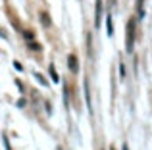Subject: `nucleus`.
Masks as SVG:
<instances>
[{
    "label": "nucleus",
    "instance_id": "5",
    "mask_svg": "<svg viewBox=\"0 0 152 150\" xmlns=\"http://www.w3.org/2000/svg\"><path fill=\"white\" fill-rule=\"evenodd\" d=\"M106 33L110 35V37L114 35V25H112V15H110V14L106 15Z\"/></svg>",
    "mask_w": 152,
    "mask_h": 150
},
{
    "label": "nucleus",
    "instance_id": "11",
    "mask_svg": "<svg viewBox=\"0 0 152 150\" xmlns=\"http://www.w3.org/2000/svg\"><path fill=\"white\" fill-rule=\"evenodd\" d=\"M108 4H110V6H114V4H115V0H110V2H108Z\"/></svg>",
    "mask_w": 152,
    "mask_h": 150
},
{
    "label": "nucleus",
    "instance_id": "7",
    "mask_svg": "<svg viewBox=\"0 0 152 150\" xmlns=\"http://www.w3.org/2000/svg\"><path fill=\"white\" fill-rule=\"evenodd\" d=\"M50 75H52V81H54V83H58V81H60L58 73H56V68H54L52 64H50Z\"/></svg>",
    "mask_w": 152,
    "mask_h": 150
},
{
    "label": "nucleus",
    "instance_id": "12",
    "mask_svg": "<svg viewBox=\"0 0 152 150\" xmlns=\"http://www.w3.org/2000/svg\"><path fill=\"white\" fill-rule=\"evenodd\" d=\"M0 35H2V37H6V33H4V31H2V29H0Z\"/></svg>",
    "mask_w": 152,
    "mask_h": 150
},
{
    "label": "nucleus",
    "instance_id": "14",
    "mask_svg": "<svg viewBox=\"0 0 152 150\" xmlns=\"http://www.w3.org/2000/svg\"><path fill=\"white\" fill-rule=\"evenodd\" d=\"M110 150H115V148H110Z\"/></svg>",
    "mask_w": 152,
    "mask_h": 150
},
{
    "label": "nucleus",
    "instance_id": "8",
    "mask_svg": "<svg viewBox=\"0 0 152 150\" xmlns=\"http://www.w3.org/2000/svg\"><path fill=\"white\" fill-rule=\"evenodd\" d=\"M29 48L31 50H39L41 46H39V42H29Z\"/></svg>",
    "mask_w": 152,
    "mask_h": 150
},
{
    "label": "nucleus",
    "instance_id": "4",
    "mask_svg": "<svg viewBox=\"0 0 152 150\" xmlns=\"http://www.w3.org/2000/svg\"><path fill=\"white\" fill-rule=\"evenodd\" d=\"M137 15L139 19L145 17V0H137Z\"/></svg>",
    "mask_w": 152,
    "mask_h": 150
},
{
    "label": "nucleus",
    "instance_id": "6",
    "mask_svg": "<svg viewBox=\"0 0 152 150\" xmlns=\"http://www.w3.org/2000/svg\"><path fill=\"white\" fill-rule=\"evenodd\" d=\"M41 21H42V25H46V27L52 23V21H50V15L46 14V12H42V14H41Z\"/></svg>",
    "mask_w": 152,
    "mask_h": 150
},
{
    "label": "nucleus",
    "instance_id": "10",
    "mask_svg": "<svg viewBox=\"0 0 152 150\" xmlns=\"http://www.w3.org/2000/svg\"><path fill=\"white\" fill-rule=\"evenodd\" d=\"M4 146H6V150H12V146H10V143H8L6 137H4Z\"/></svg>",
    "mask_w": 152,
    "mask_h": 150
},
{
    "label": "nucleus",
    "instance_id": "3",
    "mask_svg": "<svg viewBox=\"0 0 152 150\" xmlns=\"http://www.w3.org/2000/svg\"><path fill=\"white\" fill-rule=\"evenodd\" d=\"M67 68H69V71H73V73H77V71H79V62H77V56L69 54V58H67Z\"/></svg>",
    "mask_w": 152,
    "mask_h": 150
},
{
    "label": "nucleus",
    "instance_id": "2",
    "mask_svg": "<svg viewBox=\"0 0 152 150\" xmlns=\"http://www.w3.org/2000/svg\"><path fill=\"white\" fill-rule=\"evenodd\" d=\"M94 6H96V14H94V27H100V23H102V0H94Z\"/></svg>",
    "mask_w": 152,
    "mask_h": 150
},
{
    "label": "nucleus",
    "instance_id": "1",
    "mask_svg": "<svg viewBox=\"0 0 152 150\" xmlns=\"http://www.w3.org/2000/svg\"><path fill=\"white\" fill-rule=\"evenodd\" d=\"M133 44H135V17H131L127 21V41H125V50L133 52Z\"/></svg>",
    "mask_w": 152,
    "mask_h": 150
},
{
    "label": "nucleus",
    "instance_id": "15",
    "mask_svg": "<svg viewBox=\"0 0 152 150\" xmlns=\"http://www.w3.org/2000/svg\"><path fill=\"white\" fill-rule=\"evenodd\" d=\"M58 150H62V148H58Z\"/></svg>",
    "mask_w": 152,
    "mask_h": 150
},
{
    "label": "nucleus",
    "instance_id": "13",
    "mask_svg": "<svg viewBox=\"0 0 152 150\" xmlns=\"http://www.w3.org/2000/svg\"><path fill=\"white\" fill-rule=\"evenodd\" d=\"M123 150H129V146H127V144H123Z\"/></svg>",
    "mask_w": 152,
    "mask_h": 150
},
{
    "label": "nucleus",
    "instance_id": "9",
    "mask_svg": "<svg viewBox=\"0 0 152 150\" xmlns=\"http://www.w3.org/2000/svg\"><path fill=\"white\" fill-rule=\"evenodd\" d=\"M119 73H121V77H125V66L119 64Z\"/></svg>",
    "mask_w": 152,
    "mask_h": 150
}]
</instances>
